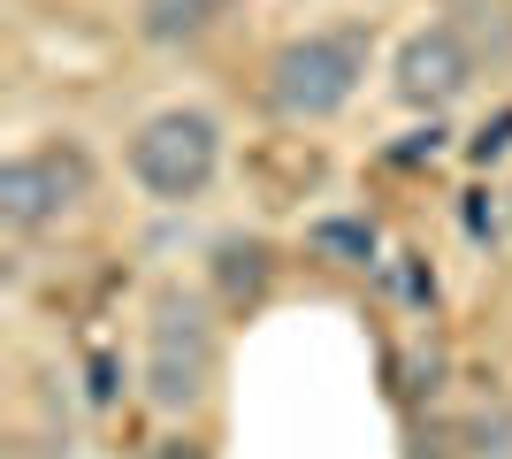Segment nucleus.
Listing matches in <instances>:
<instances>
[{"instance_id":"nucleus-7","label":"nucleus","mask_w":512,"mask_h":459,"mask_svg":"<svg viewBox=\"0 0 512 459\" xmlns=\"http://www.w3.org/2000/svg\"><path fill=\"white\" fill-rule=\"evenodd\" d=\"M214 276H222L230 299H260V284H268V245L230 238V245H222V261H214Z\"/></svg>"},{"instance_id":"nucleus-4","label":"nucleus","mask_w":512,"mask_h":459,"mask_svg":"<svg viewBox=\"0 0 512 459\" xmlns=\"http://www.w3.org/2000/svg\"><path fill=\"white\" fill-rule=\"evenodd\" d=\"M85 192H92V161H85V146H62V138L0 169V215L16 222V230H46Z\"/></svg>"},{"instance_id":"nucleus-2","label":"nucleus","mask_w":512,"mask_h":459,"mask_svg":"<svg viewBox=\"0 0 512 459\" xmlns=\"http://www.w3.org/2000/svg\"><path fill=\"white\" fill-rule=\"evenodd\" d=\"M214 375V329L184 291H161L153 299V329H146V398L161 414H192L207 398Z\"/></svg>"},{"instance_id":"nucleus-6","label":"nucleus","mask_w":512,"mask_h":459,"mask_svg":"<svg viewBox=\"0 0 512 459\" xmlns=\"http://www.w3.org/2000/svg\"><path fill=\"white\" fill-rule=\"evenodd\" d=\"M222 23V0H138V31L153 46H192Z\"/></svg>"},{"instance_id":"nucleus-9","label":"nucleus","mask_w":512,"mask_h":459,"mask_svg":"<svg viewBox=\"0 0 512 459\" xmlns=\"http://www.w3.org/2000/svg\"><path fill=\"white\" fill-rule=\"evenodd\" d=\"M153 459H199V452H192V444H161Z\"/></svg>"},{"instance_id":"nucleus-8","label":"nucleus","mask_w":512,"mask_h":459,"mask_svg":"<svg viewBox=\"0 0 512 459\" xmlns=\"http://www.w3.org/2000/svg\"><path fill=\"white\" fill-rule=\"evenodd\" d=\"M314 245H321V253H352V261H367V245H375V238H367L360 222H329V230H314Z\"/></svg>"},{"instance_id":"nucleus-3","label":"nucleus","mask_w":512,"mask_h":459,"mask_svg":"<svg viewBox=\"0 0 512 459\" xmlns=\"http://www.w3.org/2000/svg\"><path fill=\"white\" fill-rule=\"evenodd\" d=\"M214 169H222V131L199 108H169L138 123V138H130V176L153 199H199L214 184Z\"/></svg>"},{"instance_id":"nucleus-1","label":"nucleus","mask_w":512,"mask_h":459,"mask_svg":"<svg viewBox=\"0 0 512 459\" xmlns=\"http://www.w3.org/2000/svg\"><path fill=\"white\" fill-rule=\"evenodd\" d=\"M367 54H375V39H367L360 23L306 31V39H291V46L276 54V69H268V92H276V108L291 115V123H321V115H337L344 100L360 92Z\"/></svg>"},{"instance_id":"nucleus-5","label":"nucleus","mask_w":512,"mask_h":459,"mask_svg":"<svg viewBox=\"0 0 512 459\" xmlns=\"http://www.w3.org/2000/svg\"><path fill=\"white\" fill-rule=\"evenodd\" d=\"M467 85H474V54L451 23L413 31V39L398 46V100H406V108H451Z\"/></svg>"}]
</instances>
